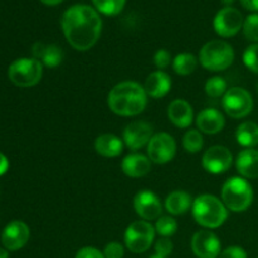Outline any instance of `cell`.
<instances>
[{
  "mask_svg": "<svg viewBox=\"0 0 258 258\" xmlns=\"http://www.w3.org/2000/svg\"><path fill=\"white\" fill-rule=\"evenodd\" d=\"M222 106L232 118H243L253 110V98L244 88L232 87L224 93Z\"/></svg>",
  "mask_w": 258,
  "mask_h": 258,
  "instance_id": "8",
  "label": "cell"
},
{
  "mask_svg": "<svg viewBox=\"0 0 258 258\" xmlns=\"http://www.w3.org/2000/svg\"><path fill=\"white\" fill-rule=\"evenodd\" d=\"M176 229H178V223H176V221L173 217L164 216L158 218V221H156L155 232L158 234H160V236L168 238V237L173 236L175 233Z\"/></svg>",
  "mask_w": 258,
  "mask_h": 258,
  "instance_id": "29",
  "label": "cell"
},
{
  "mask_svg": "<svg viewBox=\"0 0 258 258\" xmlns=\"http://www.w3.org/2000/svg\"><path fill=\"white\" fill-rule=\"evenodd\" d=\"M244 37L251 42L258 43V13L248 15L243 24Z\"/></svg>",
  "mask_w": 258,
  "mask_h": 258,
  "instance_id": "30",
  "label": "cell"
},
{
  "mask_svg": "<svg viewBox=\"0 0 258 258\" xmlns=\"http://www.w3.org/2000/svg\"><path fill=\"white\" fill-rule=\"evenodd\" d=\"M121 168L130 178H141L151 170V161L143 154H130L122 160Z\"/></svg>",
  "mask_w": 258,
  "mask_h": 258,
  "instance_id": "20",
  "label": "cell"
},
{
  "mask_svg": "<svg viewBox=\"0 0 258 258\" xmlns=\"http://www.w3.org/2000/svg\"><path fill=\"white\" fill-rule=\"evenodd\" d=\"M173 242L170 241L169 238L166 237H163V238L158 239L155 243V253L156 254H160L163 257H168L169 254L173 252Z\"/></svg>",
  "mask_w": 258,
  "mask_h": 258,
  "instance_id": "34",
  "label": "cell"
},
{
  "mask_svg": "<svg viewBox=\"0 0 258 258\" xmlns=\"http://www.w3.org/2000/svg\"><path fill=\"white\" fill-rule=\"evenodd\" d=\"M63 34L72 48L80 52L91 49L100 39L102 19L90 5L77 4L68 8L60 20Z\"/></svg>",
  "mask_w": 258,
  "mask_h": 258,
  "instance_id": "1",
  "label": "cell"
},
{
  "mask_svg": "<svg viewBox=\"0 0 258 258\" xmlns=\"http://www.w3.org/2000/svg\"><path fill=\"white\" fill-rule=\"evenodd\" d=\"M243 15L233 7H226L219 10L213 22L216 33L223 38L234 37L243 28Z\"/></svg>",
  "mask_w": 258,
  "mask_h": 258,
  "instance_id": "10",
  "label": "cell"
},
{
  "mask_svg": "<svg viewBox=\"0 0 258 258\" xmlns=\"http://www.w3.org/2000/svg\"><path fill=\"white\" fill-rule=\"evenodd\" d=\"M126 2L127 0H92L96 10L107 17H115L120 14L125 8Z\"/></svg>",
  "mask_w": 258,
  "mask_h": 258,
  "instance_id": "26",
  "label": "cell"
},
{
  "mask_svg": "<svg viewBox=\"0 0 258 258\" xmlns=\"http://www.w3.org/2000/svg\"><path fill=\"white\" fill-rule=\"evenodd\" d=\"M33 55L35 59L39 60L42 64L48 68H55L62 63L64 58L62 48L55 44H44V43H35L33 45Z\"/></svg>",
  "mask_w": 258,
  "mask_h": 258,
  "instance_id": "16",
  "label": "cell"
},
{
  "mask_svg": "<svg viewBox=\"0 0 258 258\" xmlns=\"http://www.w3.org/2000/svg\"><path fill=\"white\" fill-rule=\"evenodd\" d=\"M146 95L153 98H161L169 93L171 88V78L164 71H155L150 73L145 81Z\"/></svg>",
  "mask_w": 258,
  "mask_h": 258,
  "instance_id": "19",
  "label": "cell"
},
{
  "mask_svg": "<svg viewBox=\"0 0 258 258\" xmlns=\"http://www.w3.org/2000/svg\"><path fill=\"white\" fill-rule=\"evenodd\" d=\"M155 237V227L148 221H135L126 228L125 244L133 253H144L150 248Z\"/></svg>",
  "mask_w": 258,
  "mask_h": 258,
  "instance_id": "7",
  "label": "cell"
},
{
  "mask_svg": "<svg viewBox=\"0 0 258 258\" xmlns=\"http://www.w3.org/2000/svg\"><path fill=\"white\" fill-rule=\"evenodd\" d=\"M191 206H193V201H191L190 194L184 190H174L165 199L166 211L174 216L186 213Z\"/></svg>",
  "mask_w": 258,
  "mask_h": 258,
  "instance_id": "23",
  "label": "cell"
},
{
  "mask_svg": "<svg viewBox=\"0 0 258 258\" xmlns=\"http://www.w3.org/2000/svg\"><path fill=\"white\" fill-rule=\"evenodd\" d=\"M107 103L113 113L122 117L138 116L145 110L148 95L145 88L134 81H125L110 91Z\"/></svg>",
  "mask_w": 258,
  "mask_h": 258,
  "instance_id": "2",
  "label": "cell"
},
{
  "mask_svg": "<svg viewBox=\"0 0 258 258\" xmlns=\"http://www.w3.org/2000/svg\"><path fill=\"white\" fill-rule=\"evenodd\" d=\"M226 125L224 116L216 108H206L197 116V126L201 133L214 135L223 130Z\"/></svg>",
  "mask_w": 258,
  "mask_h": 258,
  "instance_id": "17",
  "label": "cell"
},
{
  "mask_svg": "<svg viewBox=\"0 0 258 258\" xmlns=\"http://www.w3.org/2000/svg\"><path fill=\"white\" fill-rule=\"evenodd\" d=\"M176 153V143L171 135L159 133L153 135L148 144V155L155 164H166L171 161Z\"/></svg>",
  "mask_w": 258,
  "mask_h": 258,
  "instance_id": "9",
  "label": "cell"
},
{
  "mask_svg": "<svg viewBox=\"0 0 258 258\" xmlns=\"http://www.w3.org/2000/svg\"><path fill=\"white\" fill-rule=\"evenodd\" d=\"M198 67V59L190 53H181L173 59V68L180 76L191 75Z\"/></svg>",
  "mask_w": 258,
  "mask_h": 258,
  "instance_id": "25",
  "label": "cell"
},
{
  "mask_svg": "<svg viewBox=\"0 0 258 258\" xmlns=\"http://www.w3.org/2000/svg\"><path fill=\"white\" fill-rule=\"evenodd\" d=\"M29 227L22 221H13L8 224L2 233V242L8 251H18L29 241Z\"/></svg>",
  "mask_w": 258,
  "mask_h": 258,
  "instance_id": "15",
  "label": "cell"
},
{
  "mask_svg": "<svg viewBox=\"0 0 258 258\" xmlns=\"http://www.w3.org/2000/svg\"><path fill=\"white\" fill-rule=\"evenodd\" d=\"M199 60L206 70L219 72L227 70L233 63L234 50L224 40H211L199 52Z\"/></svg>",
  "mask_w": 258,
  "mask_h": 258,
  "instance_id": "5",
  "label": "cell"
},
{
  "mask_svg": "<svg viewBox=\"0 0 258 258\" xmlns=\"http://www.w3.org/2000/svg\"><path fill=\"white\" fill-rule=\"evenodd\" d=\"M153 138V126L145 121H134L125 127L122 140L131 150H138L148 145Z\"/></svg>",
  "mask_w": 258,
  "mask_h": 258,
  "instance_id": "13",
  "label": "cell"
},
{
  "mask_svg": "<svg viewBox=\"0 0 258 258\" xmlns=\"http://www.w3.org/2000/svg\"><path fill=\"white\" fill-rule=\"evenodd\" d=\"M0 258H9V254H8V249L0 248Z\"/></svg>",
  "mask_w": 258,
  "mask_h": 258,
  "instance_id": "40",
  "label": "cell"
},
{
  "mask_svg": "<svg viewBox=\"0 0 258 258\" xmlns=\"http://www.w3.org/2000/svg\"><path fill=\"white\" fill-rule=\"evenodd\" d=\"M95 150L103 158H116L123 150V140L113 134H103L95 140Z\"/></svg>",
  "mask_w": 258,
  "mask_h": 258,
  "instance_id": "22",
  "label": "cell"
},
{
  "mask_svg": "<svg viewBox=\"0 0 258 258\" xmlns=\"http://www.w3.org/2000/svg\"><path fill=\"white\" fill-rule=\"evenodd\" d=\"M75 258H105L103 252L95 247H83L76 253Z\"/></svg>",
  "mask_w": 258,
  "mask_h": 258,
  "instance_id": "36",
  "label": "cell"
},
{
  "mask_svg": "<svg viewBox=\"0 0 258 258\" xmlns=\"http://www.w3.org/2000/svg\"><path fill=\"white\" fill-rule=\"evenodd\" d=\"M8 76L18 87H33L43 76V64L35 58H19L9 66Z\"/></svg>",
  "mask_w": 258,
  "mask_h": 258,
  "instance_id": "6",
  "label": "cell"
},
{
  "mask_svg": "<svg viewBox=\"0 0 258 258\" xmlns=\"http://www.w3.org/2000/svg\"><path fill=\"white\" fill-rule=\"evenodd\" d=\"M203 136L198 130H188L183 138V146L188 153H198L203 148Z\"/></svg>",
  "mask_w": 258,
  "mask_h": 258,
  "instance_id": "27",
  "label": "cell"
},
{
  "mask_svg": "<svg viewBox=\"0 0 258 258\" xmlns=\"http://www.w3.org/2000/svg\"><path fill=\"white\" fill-rule=\"evenodd\" d=\"M191 213L197 223L208 229L218 228L228 218V209L223 202L211 194H203L193 201Z\"/></svg>",
  "mask_w": 258,
  "mask_h": 258,
  "instance_id": "3",
  "label": "cell"
},
{
  "mask_svg": "<svg viewBox=\"0 0 258 258\" xmlns=\"http://www.w3.org/2000/svg\"><path fill=\"white\" fill-rule=\"evenodd\" d=\"M168 117L176 127L186 128L193 122V107L185 100H174L168 107Z\"/></svg>",
  "mask_w": 258,
  "mask_h": 258,
  "instance_id": "18",
  "label": "cell"
},
{
  "mask_svg": "<svg viewBox=\"0 0 258 258\" xmlns=\"http://www.w3.org/2000/svg\"><path fill=\"white\" fill-rule=\"evenodd\" d=\"M9 169V161L8 158L3 153H0V176L4 175Z\"/></svg>",
  "mask_w": 258,
  "mask_h": 258,
  "instance_id": "38",
  "label": "cell"
},
{
  "mask_svg": "<svg viewBox=\"0 0 258 258\" xmlns=\"http://www.w3.org/2000/svg\"><path fill=\"white\" fill-rule=\"evenodd\" d=\"M134 209L144 221H154L160 217L163 212L160 201L151 190H141L134 198Z\"/></svg>",
  "mask_w": 258,
  "mask_h": 258,
  "instance_id": "14",
  "label": "cell"
},
{
  "mask_svg": "<svg viewBox=\"0 0 258 258\" xmlns=\"http://www.w3.org/2000/svg\"><path fill=\"white\" fill-rule=\"evenodd\" d=\"M241 4L249 12H258V0H241Z\"/></svg>",
  "mask_w": 258,
  "mask_h": 258,
  "instance_id": "37",
  "label": "cell"
},
{
  "mask_svg": "<svg viewBox=\"0 0 258 258\" xmlns=\"http://www.w3.org/2000/svg\"><path fill=\"white\" fill-rule=\"evenodd\" d=\"M222 3H223V4H226L227 7H231V4H233L234 0H222Z\"/></svg>",
  "mask_w": 258,
  "mask_h": 258,
  "instance_id": "41",
  "label": "cell"
},
{
  "mask_svg": "<svg viewBox=\"0 0 258 258\" xmlns=\"http://www.w3.org/2000/svg\"><path fill=\"white\" fill-rule=\"evenodd\" d=\"M227 82L219 76L209 78L206 83V93L212 98H218L227 92Z\"/></svg>",
  "mask_w": 258,
  "mask_h": 258,
  "instance_id": "28",
  "label": "cell"
},
{
  "mask_svg": "<svg viewBox=\"0 0 258 258\" xmlns=\"http://www.w3.org/2000/svg\"><path fill=\"white\" fill-rule=\"evenodd\" d=\"M154 63H155L158 71L165 70L170 66L171 54L166 49H159L154 55Z\"/></svg>",
  "mask_w": 258,
  "mask_h": 258,
  "instance_id": "32",
  "label": "cell"
},
{
  "mask_svg": "<svg viewBox=\"0 0 258 258\" xmlns=\"http://www.w3.org/2000/svg\"><path fill=\"white\" fill-rule=\"evenodd\" d=\"M222 201L228 211L241 213L247 211L253 202V189L251 184L241 176H233L222 188Z\"/></svg>",
  "mask_w": 258,
  "mask_h": 258,
  "instance_id": "4",
  "label": "cell"
},
{
  "mask_svg": "<svg viewBox=\"0 0 258 258\" xmlns=\"http://www.w3.org/2000/svg\"><path fill=\"white\" fill-rule=\"evenodd\" d=\"M40 2L45 5H49V7H55V5L60 4L63 0H40Z\"/></svg>",
  "mask_w": 258,
  "mask_h": 258,
  "instance_id": "39",
  "label": "cell"
},
{
  "mask_svg": "<svg viewBox=\"0 0 258 258\" xmlns=\"http://www.w3.org/2000/svg\"><path fill=\"white\" fill-rule=\"evenodd\" d=\"M257 88H258V85H257Z\"/></svg>",
  "mask_w": 258,
  "mask_h": 258,
  "instance_id": "43",
  "label": "cell"
},
{
  "mask_svg": "<svg viewBox=\"0 0 258 258\" xmlns=\"http://www.w3.org/2000/svg\"><path fill=\"white\" fill-rule=\"evenodd\" d=\"M149 258H166V257H163V256H160V254H153V256H150Z\"/></svg>",
  "mask_w": 258,
  "mask_h": 258,
  "instance_id": "42",
  "label": "cell"
},
{
  "mask_svg": "<svg viewBox=\"0 0 258 258\" xmlns=\"http://www.w3.org/2000/svg\"><path fill=\"white\" fill-rule=\"evenodd\" d=\"M125 254V249L123 246L118 242H110L106 244L105 249H103V256L105 258H123Z\"/></svg>",
  "mask_w": 258,
  "mask_h": 258,
  "instance_id": "33",
  "label": "cell"
},
{
  "mask_svg": "<svg viewBox=\"0 0 258 258\" xmlns=\"http://www.w3.org/2000/svg\"><path fill=\"white\" fill-rule=\"evenodd\" d=\"M236 139L239 145L252 149L258 144V125L252 121L241 123L236 131Z\"/></svg>",
  "mask_w": 258,
  "mask_h": 258,
  "instance_id": "24",
  "label": "cell"
},
{
  "mask_svg": "<svg viewBox=\"0 0 258 258\" xmlns=\"http://www.w3.org/2000/svg\"><path fill=\"white\" fill-rule=\"evenodd\" d=\"M243 62L246 67L258 75V43L249 45L243 53Z\"/></svg>",
  "mask_w": 258,
  "mask_h": 258,
  "instance_id": "31",
  "label": "cell"
},
{
  "mask_svg": "<svg viewBox=\"0 0 258 258\" xmlns=\"http://www.w3.org/2000/svg\"><path fill=\"white\" fill-rule=\"evenodd\" d=\"M238 173L244 179L258 178V150L244 149L238 154L236 160Z\"/></svg>",
  "mask_w": 258,
  "mask_h": 258,
  "instance_id": "21",
  "label": "cell"
},
{
  "mask_svg": "<svg viewBox=\"0 0 258 258\" xmlns=\"http://www.w3.org/2000/svg\"><path fill=\"white\" fill-rule=\"evenodd\" d=\"M233 156L232 153L222 145H214L204 153L202 164L203 168L211 174L226 173L232 165Z\"/></svg>",
  "mask_w": 258,
  "mask_h": 258,
  "instance_id": "11",
  "label": "cell"
},
{
  "mask_svg": "<svg viewBox=\"0 0 258 258\" xmlns=\"http://www.w3.org/2000/svg\"><path fill=\"white\" fill-rule=\"evenodd\" d=\"M218 258H248V256L242 247L232 246L222 251Z\"/></svg>",
  "mask_w": 258,
  "mask_h": 258,
  "instance_id": "35",
  "label": "cell"
},
{
  "mask_svg": "<svg viewBox=\"0 0 258 258\" xmlns=\"http://www.w3.org/2000/svg\"><path fill=\"white\" fill-rule=\"evenodd\" d=\"M191 249L198 258H218L221 241L211 231H198L191 238Z\"/></svg>",
  "mask_w": 258,
  "mask_h": 258,
  "instance_id": "12",
  "label": "cell"
}]
</instances>
